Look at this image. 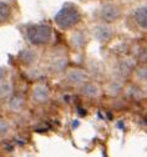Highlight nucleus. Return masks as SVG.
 I'll list each match as a JSON object with an SVG mask.
<instances>
[{
	"instance_id": "9d476101",
	"label": "nucleus",
	"mask_w": 147,
	"mask_h": 157,
	"mask_svg": "<svg viewBox=\"0 0 147 157\" xmlns=\"http://www.w3.org/2000/svg\"><path fill=\"white\" fill-rule=\"evenodd\" d=\"M137 77L140 78V80L146 81L147 80V67H140L137 70Z\"/></svg>"
},
{
	"instance_id": "1a4fd4ad",
	"label": "nucleus",
	"mask_w": 147,
	"mask_h": 157,
	"mask_svg": "<svg viewBox=\"0 0 147 157\" xmlns=\"http://www.w3.org/2000/svg\"><path fill=\"white\" fill-rule=\"evenodd\" d=\"M10 17V6L6 3L0 2V24L6 21Z\"/></svg>"
},
{
	"instance_id": "0eeeda50",
	"label": "nucleus",
	"mask_w": 147,
	"mask_h": 157,
	"mask_svg": "<svg viewBox=\"0 0 147 157\" xmlns=\"http://www.w3.org/2000/svg\"><path fill=\"white\" fill-rule=\"evenodd\" d=\"M33 96L34 99L39 102H44L49 99V90L46 89V86H36L34 89V92H33Z\"/></svg>"
},
{
	"instance_id": "f8f14e48",
	"label": "nucleus",
	"mask_w": 147,
	"mask_h": 157,
	"mask_svg": "<svg viewBox=\"0 0 147 157\" xmlns=\"http://www.w3.org/2000/svg\"><path fill=\"white\" fill-rule=\"evenodd\" d=\"M8 131V125H6V122H4V121H2L0 120V132H6Z\"/></svg>"
},
{
	"instance_id": "6e6552de",
	"label": "nucleus",
	"mask_w": 147,
	"mask_h": 157,
	"mask_svg": "<svg viewBox=\"0 0 147 157\" xmlns=\"http://www.w3.org/2000/svg\"><path fill=\"white\" fill-rule=\"evenodd\" d=\"M82 94L87 97H96L99 95V89L94 84H86L82 85Z\"/></svg>"
},
{
	"instance_id": "20e7f679",
	"label": "nucleus",
	"mask_w": 147,
	"mask_h": 157,
	"mask_svg": "<svg viewBox=\"0 0 147 157\" xmlns=\"http://www.w3.org/2000/svg\"><path fill=\"white\" fill-rule=\"evenodd\" d=\"M68 81L75 86H82L86 81V74L82 70H72L68 75Z\"/></svg>"
},
{
	"instance_id": "f257e3e1",
	"label": "nucleus",
	"mask_w": 147,
	"mask_h": 157,
	"mask_svg": "<svg viewBox=\"0 0 147 157\" xmlns=\"http://www.w3.org/2000/svg\"><path fill=\"white\" fill-rule=\"evenodd\" d=\"M80 19H81V13L76 8V5L68 3L55 15V23L61 29H70L80 21Z\"/></svg>"
},
{
	"instance_id": "f03ea898",
	"label": "nucleus",
	"mask_w": 147,
	"mask_h": 157,
	"mask_svg": "<svg viewBox=\"0 0 147 157\" xmlns=\"http://www.w3.org/2000/svg\"><path fill=\"white\" fill-rule=\"evenodd\" d=\"M28 39L33 45H46L52 39V29L46 24L33 25L28 29Z\"/></svg>"
},
{
	"instance_id": "7ed1b4c3",
	"label": "nucleus",
	"mask_w": 147,
	"mask_h": 157,
	"mask_svg": "<svg viewBox=\"0 0 147 157\" xmlns=\"http://www.w3.org/2000/svg\"><path fill=\"white\" fill-rule=\"evenodd\" d=\"M120 14H121L120 8L115 4H106L101 9V17L106 23H114L115 20L118 19Z\"/></svg>"
},
{
	"instance_id": "9b49d317",
	"label": "nucleus",
	"mask_w": 147,
	"mask_h": 157,
	"mask_svg": "<svg viewBox=\"0 0 147 157\" xmlns=\"http://www.w3.org/2000/svg\"><path fill=\"white\" fill-rule=\"evenodd\" d=\"M10 92V85L9 84H4L0 86V96H5Z\"/></svg>"
},
{
	"instance_id": "423d86ee",
	"label": "nucleus",
	"mask_w": 147,
	"mask_h": 157,
	"mask_svg": "<svg viewBox=\"0 0 147 157\" xmlns=\"http://www.w3.org/2000/svg\"><path fill=\"white\" fill-rule=\"evenodd\" d=\"M133 17H135V21L137 23L138 26H141L142 29L147 30V6L138 8L135 11Z\"/></svg>"
},
{
	"instance_id": "39448f33",
	"label": "nucleus",
	"mask_w": 147,
	"mask_h": 157,
	"mask_svg": "<svg viewBox=\"0 0 147 157\" xmlns=\"http://www.w3.org/2000/svg\"><path fill=\"white\" fill-rule=\"evenodd\" d=\"M94 35H95V37L99 41L103 43V41L109 40V39L111 37L112 31H111V29H110L109 26H105V25H97V26L95 28V30H94Z\"/></svg>"
}]
</instances>
